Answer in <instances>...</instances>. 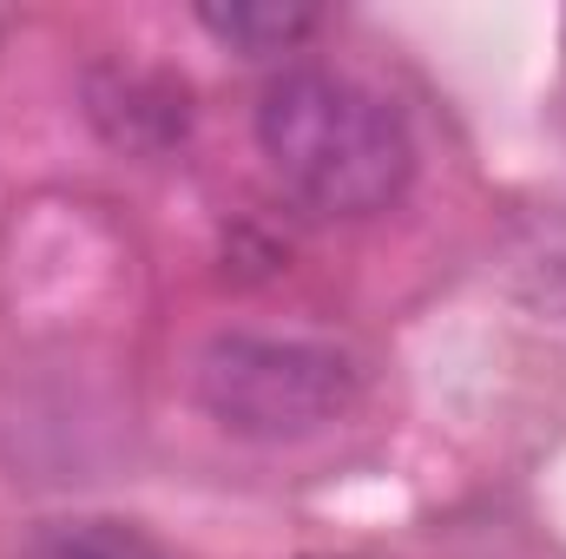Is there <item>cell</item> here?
<instances>
[{"label":"cell","instance_id":"6da1fadb","mask_svg":"<svg viewBox=\"0 0 566 559\" xmlns=\"http://www.w3.org/2000/svg\"><path fill=\"white\" fill-rule=\"evenodd\" d=\"M258 145L283 191L323 218H376L409 191L416 171L402 113L329 66H290L264 86Z\"/></svg>","mask_w":566,"mask_h":559},{"label":"cell","instance_id":"277c9868","mask_svg":"<svg viewBox=\"0 0 566 559\" xmlns=\"http://www.w3.org/2000/svg\"><path fill=\"white\" fill-rule=\"evenodd\" d=\"M198 27L238 53H296L323 27V13L296 7V0H231V7L211 0V7H198Z\"/></svg>","mask_w":566,"mask_h":559},{"label":"cell","instance_id":"3957f363","mask_svg":"<svg viewBox=\"0 0 566 559\" xmlns=\"http://www.w3.org/2000/svg\"><path fill=\"white\" fill-rule=\"evenodd\" d=\"M93 119L126 151H158L185 139V86L158 73H133V66H106L93 73Z\"/></svg>","mask_w":566,"mask_h":559},{"label":"cell","instance_id":"7a4b0ae2","mask_svg":"<svg viewBox=\"0 0 566 559\" xmlns=\"http://www.w3.org/2000/svg\"><path fill=\"white\" fill-rule=\"evenodd\" d=\"M191 389L205 415L244 441H303L356 402V362L303 336H211L198 349Z\"/></svg>","mask_w":566,"mask_h":559},{"label":"cell","instance_id":"5b68a950","mask_svg":"<svg viewBox=\"0 0 566 559\" xmlns=\"http://www.w3.org/2000/svg\"><path fill=\"white\" fill-rule=\"evenodd\" d=\"M27 559H158V553L126 520H60L33 540Z\"/></svg>","mask_w":566,"mask_h":559}]
</instances>
